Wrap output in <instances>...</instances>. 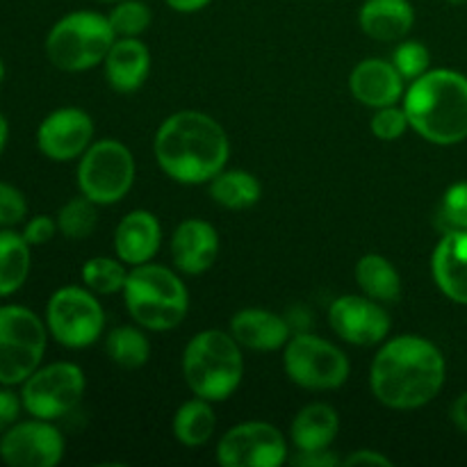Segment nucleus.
<instances>
[{
    "label": "nucleus",
    "mask_w": 467,
    "mask_h": 467,
    "mask_svg": "<svg viewBox=\"0 0 467 467\" xmlns=\"http://www.w3.org/2000/svg\"><path fill=\"white\" fill-rule=\"evenodd\" d=\"M153 158L173 182L208 185L226 169L231 140L214 117L199 109H181L169 114L155 130Z\"/></svg>",
    "instance_id": "f03ea898"
},
{
    "label": "nucleus",
    "mask_w": 467,
    "mask_h": 467,
    "mask_svg": "<svg viewBox=\"0 0 467 467\" xmlns=\"http://www.w3.org/2000/svg\"><path fill=\"white\" fill-rule=\"evenodd\" d=\"M358 26L369 39L397 44L413 30L415 7L410 0H365L358 9Z\"/></svg>",
    "instance_id": "4be33fe9"
},
{
    "label": "nucleus",
    "mask_w": 467,
    "mask_h": 467,
    "mask_svg": "<svg viewBox=\"0 0 467 467\" xmlns=\"http://www.w3.org/2000/svg\"><path fill=\"white\" fill-rule=\"evenodd\" d=\"M328 327L347 345L379 347L390 337L392 319L379 301L365 295H345L328 306Z\"/></svg>",
    "instance_id": "2eb2a0df"
},
{
    "label": "nucleus",
    "mask_w": 467,
    "mask_h": 467,
    "mask_svg": "<svg viewBox=\"0 0 467 467\" xmlns=\"http://www.w3.org/2000/svg\"><path fill=\"white\" fill-rule=\"evenodd\" d=\"M108 85L119 94H135L150 73V50L141 39H117L103 62Z\"/></svg>",
    "instance_id": "412c9836"
},
{
    "label": "nucleus",
    "mask_w": 467,
    "mask_h": 467,
    "mask_svg": "<svg viewBox=\"0 0 467 467\" xmlns=\"http://www.w3.org/2000/svg\"><path fill=\"white\" fill-rule=\"evenodd\" d=\"M228 331L242 345V349L278 351L292 337V327L283 315L267 308H242L231 317Z\"/></svg>",
    "instance_id": "6ab92c4d"
},
{
    "label": "nucleus",
    "mask_w": 467,
    "mask_h": 467,
    "mask_svg": "<svg viewBox=\"0 0 467 467\" xmlns=\"http://www.w3.org/2000/svg\"><path fill=\"white\" fill-rule=\"evenodd\" d=\"M164 3H167V7L173 9V12L196 14V12H201V9L208 7L213 0H164Z\"/></svg>",
    "instance_id": "a19ab883"
},
{
    "label": "nucleus",
    "mask_w": 467,
    "mask_h": 467,
    "mask_svg": "<svg viewBox=\"0 0 467 467\" xmlns=\"http://www.w3.org/2000/svg\"><path fill=\"white\" fill-rule=\"evenodd\" d=\"M18 392L27 415L57 422L82 404L87 392V374L78 363L55 360V363L39 365L18 386Z\"/></svg>",
    "instance_id": "9b49d317"
},
{
    "label": "nucleus",
    "mask_w": 467,
    "mask_h": 467,
    "mask_svg": "<svg viewBox=\"0 0 467 467\" xmlns=\"http://www.w3.org/2000/svg\"><path fill=\"white\" fill-rule=\"evenodd\" d=\"M431 276L447 299L467 306V231L442 233L431 254Z\"/></svg>",
    "instance_id": "aec40b11"
},
{
    "label": "nucleus",
    "mask_w": 467,
    "mask_h": 467,
    "mask_svg": "<svg viewBox=\"0 0 467 467\" xmlns=\"http://www.w3.org/2000/svg\"><path fill=\"white\" fill-rule=\"evenodd\" d=\"M5 76H7V67H5V62H3V57H0V85H3V80H5Z\"/></svg>",
    "instance_id": "37998d69"
},
{
    "label": "nucleus",
    "mask_w": 467,
    "mask_h": 467,
    "mask_svg": "<svg viewBox=\"0 0 467 467\" xmlns=\"http://www.w3.org/2000/svg\"><path fill=\"white\" fill-rule=\"evenodd\" d=\"M222 240L217 228L199 217H190L178 223L169 240L173 267L185 276H201L210 272L219 258Z\"/></svg>",
    "instance_id": "dca6fc26"
},
{
    "label": "nucleus",
    "mask_w": 467,
    "mask_h": 467,
    "mask_svg": "<svg viewBox=\"0 0 467 467\" xmlns=\"http://www.w3.org/2000/svg\"><path fill=\"white\" fill-rule=\"evenodd\" d=\"M114 254L128 267L150 263L162 249V223L150 210H130L114 228Z\"/></svg>",
    "instance_id": "a211bd4d"
},
{
    "label": "nucleus",
    "mask_w": 467,
    "mask_h": 467,
    "mask_svg": "<svg viewBox=\"0 0 467 467\" xmlns=\"http://www.w3.org/2000/svg\"><path fill=\"white\" fill-rule=\"evenodd\" d=\"M21 233L32 249H35V246H44L59 233L57 219L50 217V214H35V217L23 222Z\"/></svg>",
    "instance_id": "c9c22d12"
},
{
    "label": "nucleus",
    "mask_w": 467,
    "mask_h": 467,
    "mask_svg": "<svg viewBox=\"0 0 467 467\" xmlns=\"http://www.w3.org/2000/svg\"><path fill=\"white\" fill-rule=\"evenodd\" d=\"M433 222L441 233L467 231V181L447 187L436 208Z\"/></svg>",
    "instance_id": "2f4dec72"
},
{
    "label": "nucleus",
    "mask_w": 467,
    "mask_h": 467,
    "mask_svg": "<svg viewBox=\"0 0 467 467\" xmlns=\"http://www.w3.org/2000/svg\"><path fill=\"white\" fill-rule=\"evenodd\" d=\"M290 463L299 467H336L342 465V456H337L333 450L296 451L295 456H290Z\"/></svg>",
    "instance_id": "4c0bfd02"
},
{
    "label": "nucleus",
    "mask_w": 467,
    "mask_h": 467,
    "mask_svg": "<svg viewBox=\"0 0 467 467\" xmlns=\"http://www.w3.org/2000/svg\"><path fill=\"white\" fill-rule=\"evenodd\" d=\"M9 141V121L3 112H0V158H3L5 149H7Z\"/></svg>",
    "instance_id": "79ce46f5"
},
{
    "label": "nucleus",
    "mask_w": 467,
    "mask_h": 467,
    "mask_svg": "<svg viewBox=\"0 0 467 467\" xmlns=\"http://www.w3.org/2000/svg\"><path fill=\"white\" fill-rule=\"evenodd\" d=\"M283 369L295 386L310 392H328L349 381L351 363L336 342L315 333H295L283 347Z\"/></svg>",
    "instance_id": "9d476101"
},
{
    "label": "nucleus",
    "mask_w": 467,
    "mask_h": 467,
    "mask_svg": "<svg viewBox=\"0 0 467 467\" xmlns=\"http://www.w3.org/2000/svg\"><path fill=\"white\" fill-rule=\"evenodd\" d=\"M447 3L456 5V7H459V5H467V0H447Z\"/></svg>",
    "instance_id": "c03bdc74"
},
{
    "label": "nucleus",
    "mask_w": 467,
    "mask_h": 467,
    "mask_svg": "<svg viewBox=\"0 0 467 467\" xmlns=\"http://www.w3.org/2000/svg\"><path fill=\"white\" fill-rule=\"evenodd\" d=\"M130 267L121 258H108V255H94L85 260L80 269L82 285L89 287L99 296L121 295Z\"/></svg>",
    "instance_id": "c85d7f7f"
},
{
    "label": "nucleus",
    "mask_w": 467,
    "mask_h": 467,
    "mask_svg": "<svg viewBox=\"0 0 467 467\" xmlns=\"http://www.w3.org/2000/svg\"><path fill=\"white\" fill-rule=\"evenodd\" d=\"M208 194L223 210L242 213V210L254 208L263 199V185L258 176L246 169H222L208 182Z\"/></svg>",
    "instance_id": "bb28decb"
},
{
    "label": "nucleus",
    "mask_w": 467,
    "mask_h": 467,
    "mask_svg": "<svg viewBox=\"0 0 467 467\" xmlns=\"http://www.w3.org/2000/svg\"><path fill=\"white\" fill-rule=\"evenodd\" d=\"M50 333L44 317L21 304L0 306V386L18 388L44 365Z\"/></svg>",
    "instance_id": "0eeeda50"
},
{
    "label": "nucleus",
    "mask_w": 467,
    "mask_h": 467,
    "mask_svg": "<svg viewBox=\"0 0 467 467\" xmlns=\"http://www.w3.org/2000/svg\"><path fill=\"white\" fill-rule=\"evenodd\" d=\"M214 459L222 467H281L290 461V438L274 424L249 420L219 436Z\"/></svg>",
    "instance_id": "f8f14e48"
},
{
    "label": "nucleus",
    "mask_w": 467,
    "mask_h": 467,
    "mask_svg": "<svg viewBox=\"0 0 467 467\" xmlns=\"http://www.w3.org/2000/svg\"><path fill=\"white\" fill-rule=\"evenodd\" d=\"M354 278L360 295L369 296V299L379 301L383 306L397 304L401 299V292H404L400 272L381 254H365L356 263Z\"/></svg>",
    "instance_id": "b1692460"
},
{
    "label": "nucleus",
    "mask_w": 467,
    "mask_h": 467,
    "mask_svg": "<svg viewBox=\"0 0 467 467\" xmlns=\"http://www.w3.org/2000/svg\"><path fill=\"white\" fill-rule=\"evenodd\" d=\"M342 465H349V467H392V461L388 459L386 454H381L379 450H354L351 454L342 456Z\"/></svg>",
    "instance_id": "58836bf2"
},
{
    "label": "nucleus",
    "mask_w": 467,
    "mask_h": 467,
    "mask_svg": "<svg viewBox=\"0 0 467 467\" xmlns=\"http://www.w3.org/2000/svg\"><path fill=\"white\" fill-rule=\"evenodd\" d=\"M117 39H140L153 21V12L141 0H119L108 14Z\"/></svg>",
    "instance_id": "7c9ffc66"
},
{
    "label": "nucleus",
    "mask_w": 467,
    "mask_h": 467,
    "mask_svg": "<svg viewBox=\"0 0 467 467\" xmlns=\"http://www.w3.org/2000/svg\"><path fill=\"white\" fill-rule=\"evenodd\" d=\"M21 413H26L21 392L14 390L12 386H0V436L21 420Z\"/></svg>",
    "instance_id": "e433bc0d"
},
{
    "label": "nucleus",
    "mask_w": 467,
    "mask_h": 467,
    "mask_svg": "<svg viewBox=\"0 0 467 467\" xmlns=\"http://www.w3.org/2000/svg\"><path fill=\"white\" fill-rule=\"evenodd\" d=\"M26 194L12 182L0 181V228H16L27 219Z\"/></svg>",
    "instance_id": "f704fd0d"
},
{
    "label": "nucleus",
    "mask_w": 467,
    "mask_h": 467,
    "mask_svg": "<svg viewBox=\"0 0 467 467\" xmlns=\"http://www.w3.org/2000/svg\"><path fill=\"white\" fill-rule=\"evenodd\" d=\"M192 395L219 404L231 400L244 379V354L231 331L205 328L190 337L181 360Z\"/></svg>",
    "instance_id": "39448f33"
},
{
    "label": "nucleus",
    "mask_w": 467,
    "mask_h": 467,
    "mask_svg": "<svg viewBox=\"0 0 467 467\" xmlns=\"http://www.w3.org/2000/svg\"><path fill=\"white\" fill-rule=\"evenodd\" d=\"M135 155L114 137L94 140V144L78 160V190L96 205H114L126 199L135 185Z\"/></svg>",
    "instance_id": "1a4fd4ad"
},
{
    "label": "nucleus",
    "mask_w": 467,
    "mask_h": 467,
    "mask_svg": "<svg viewBox=\"0 0 467 467\" xmlns=\"http://www.w3.org/2000/svg\"><path fill=\"white\" fill-rule=\"evenodd\" d=\"M450 418H451V422H454V427L467 436V390L461 392V395L456 397V401L451 404Z\"/></svg>",
    "instance_id": "ea45409f"
},
{
    "label": "nucleus",
    "mask_w": 467,
    "mask_h": 467,
    "mask_svg": "<svg viewBox=\"0 0 467 467\" xmlns=\"http://www.w3.org/2000/svg\"><path fill=\"white\" fill-rule=\"evenodd\" d=\"M50 340L71 351L89 349L103 340L108 317L99 295L85 285H62L50 295L44 313Z\"/></svg>",
    "instance_id": "6e6552de"
},
{
    "label": "nucleus",
    "mask_w": 467,
    "mask_h": 467,
    "mask_svg": "<svg viewBox=\"0 0 467 467\" xmlns=\"http://www.w3.org/2000/svg\"><path fill=\"white\" fill-rule=\"evenodd\" d=\"M94 119L87 109L64 105L53 109L36 126V149L50 162H73L94 144Z\"/></svg>",
    "instance_id": "4468645a"
},
{
    "label": "nucleus",
    "mask_w": 467,
    "mask_h": 467,
    "mask_svg": "<svg viewBox=\"0 0 467 467\" xmlns=\"http://www.w3.org/2000/svg\"><path fill=\"white\" fill-rule=\"evenodd\" d=\"M114 41L117 35L105 14L76 9L53 23L46 35L44 50L57 71L85 73L103 67Z\"/></svg>",
    "instance_id": "423d86ee"
},
{
    "label": "nucleus",
    "mask_w": 467,
    "mask_h": 467,
    "mask_svg": "<svg viewBox=\"0 0 467 467\" xmlns=\"http://www.w3.org/2000/svg\"><path fill=\"white\" fill-rule=\"evenodd\" d=\"M99 3H109V5H114V3H119V0H99Z\"/></svg>",
    "instance_id": "a18cd8bd"
},
{
    "label": "nucleus",
    "mask_w": 467,
    "mask_h": 467,
    "mask_svg": "<svg viewBox=\"0 0 467 467\" xmlns=\"http://www.w3.org/2000/svg\"><path fill=\"white\" fill-rule=\"evenodd\" d=\"M67 454V441L48 420H18L0 436V461L7 467H57Z\"/></svg>",
    "instance_id": "ddd939ff"
},
{
    "label": "nucleus",
    "mask_w": 467,
    "mask_h": 467,
    "mask_svg": "<svg viewBox=\"0 0 467 467\" xmlns=\"http://www.w3.org/2000/svg\"><path fill=\"white\" fill-rule=\"evenodd\" d=\"M406 80L400 76L390 59L368 57L351 68L349 91L365 108H388L397 105L406 94Z\"/></svg>",
    "instance_id": "f3484780"
},
{
    "label": "nucleus",
    "mask_w": 467,
    "mask_h": 467,
    "mask_svg": "<svg viewBox=\"0 0 467 467\" xmlns=\"http://www.w3.org/2000/svg\"><path fill=\"white\" fill-rule=\"evenodd\" d=\"M401 105L410 130L436 146L467 140V78L451 68H431L409 82Z\"/></svg>",
    "instance_id": "7ed1b4c3"
},
{
    "label": "nucleus",
    "mask_w": 467,
    "mask_h": 467,
    "mask_svg": "<svg viewBox=\"0 0 467 467\" xmlns=\"http://www.w3.org/2000/svg\"><path fill=\"white\" fill-rule=\"evenodd\" d=\"M340 433V415L327 401H313L299 409L290 424V445L296 451L331 450Z\"/></svg>",
    "instance_id": "5701e85b"
},
{
    "label": "nucleus",
    "mask_w": 467,
    "mask_h": 467,
    "mask_svg": "<svg viewBox=\"0 0 467 467\" xmlns=\"http://www.w3.org/2000/svg\"><path fill=\"white\" fill-rule=\"evenodd\" d=\"M171 433L182 447H190V450L208 445L217 433V413L213 409V401L194 395L185 404L178 406L171 420Z\"/></svg>",
    "instance_id": "393cba45"
},
{
    "label": "nucleus",
    "mask_w": 467,
    "mask_h": 467,
    "mask_svg": "<svg viewBox=\"0 0 467 467\" xmlns=\"http://www.w3.org/2000/svg\"><path fill=\"white\" fill-rule=\"evenodd\" d=\"M390 62L395 64V68L404 78L406 85L422 78L427 71H431V53H429V48L422 41L415 39L397 41V48L392 50Z\"/></svg>",
    "instance_id": "473e14b6"
},
{
    "label": "nucleus",
    "mask_w": 467,
    "mask_h": 467,
    "mask_svg": "<svg viewBox=\"0 0 467 467\" xmlns=\"http://www.w3.org/2000/svg\"><path fill=\"white\" fill-rule=\"evenodd\" d=\"M108 358L121 369H141L150 358V340L140 324H123L103 336Z\"/></svg>",
    "instance_id": "cd10ccee"
},
{
    "label": "nucleus",
    "mask_w": 467,
    "mask_h": 467,
    "mask_svg": "<svg viewBox=\"0 0 467 467\" xmlns=\"http://www.w3.org/2000/svg\"><path fill=\"white\" fill-rule=\"evenodd\" d=\"M32 272V246L21 231L0 228V299H9L27 283Z\"/></svg>",
    "instance_id": "a878e982"
},
{
    "label": "nucleus",
    "mask_w": 467,
    "mask_h": 467,
    "mask_svg": "<svg viewBox=\"0 0 467 467\" xmlns=\"http://www.w3.org/2000/svg\"><path fill=\"white\" fill-rule=\"evenodd\" d=\"M121 296L132 322L150 333L173 331L190 313V290L181 272L153 260L130 267Z\"/></svg>",
    "instance_id": "20e7f679"
},
{
    "label": "nucleus",
    "mask_w": 467,
    "mask_h": 467,
    "mask_svg": "<svg viewBox=\"0 0 467 467\" xmlns=\"http://www.w3.org/2000/svg\"><path fill=\"white\" fill-rule=\"evenodd\" d=\"M59 235L67 240H87L99 226V205L87 196H73L55 214Z\"/></svg>",
    "instance_id": "c756f323"
},
{
    "label": "nucleus",
    "mask_w": 467,
    "mask_h": 467,
    "mask_svg": "<svg viewBox=\"0 0 467 467\" xmlns=\"http://www.w3.org/2000/svg\"><path fill=\"white\" fill-rule=\"evenodd\" d=\"M447 360L431 340L415 333L388 337L369 365V390L390 410H418L441 395Z\"/></svg>",
    "instance_id": "f257e3e1"
},
{
    "label": "nucleus",
    "mask_w": 467,
    "mask_h": 467,
    "mask_svg": "<svg viewBox=\"0 0 467 467\" xmlns=\"http://www.w3.org/2000/svg\"><path fill=\"white\" fill-rule=\"evenodd\" d=\"M369 130L377 140L381 141H397L410 130L409 117H406L404 105H388V108L374 109L372 121H369Z\"/></svg>",
    "instance_id": "72a5a7b5"
}]
</instances>
